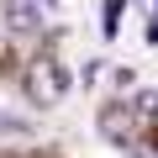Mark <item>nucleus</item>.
I'll return each instance as SVG.
<instances>
[{
	"mask_svg": "<svg viewBox=\"0 0 158 158\" xmlns=\"http://www.w3.org/2000/svg\"><path fill=\"white\" fill-rule=\"evenodd\" d=\"M63 95H69V74L58 69V58H48V53L32 58V63H27V100L42 106V111H53Z\"/></svg>",
	"mask_w": 158,
	"mask_h": 158,
	"instance_id": "nucleus-1",
	"label": "nucleus"
},
{
	"mask_svg": "<svg viewBox=\"0 0 158 158\" xmlns=\"http://www.w3.org/2000/svg\"><path fill=\"white\" fill-rule=\"evenodd\" d=\"M100 137L116 142V148H132L137 142V111L132 106H106L100 111Z\"/></svg>",
	"mask_w": 158,
	"mask_h": 158,
	"instance_id": "nucleus-2",
	"label": "nucleus"
},
{
	"mask_svg": "<svg viewBox=\"0 0 158 158\" xmlns=\"http://www.w3.org/2000/svg\"><path fill=\"white\" fill-rule=\"evenodd\" d=\"M6 27L11 32H42V0H6Z\"/></svg>",
	"mask_w": 158,
	"mask_h": 158,
	"instance_id": "nucleus-3",
	"label": "nucleus"
},
{
	"mask_svg": "<svg viewBox=\"0 0 158 158\" xmlns=\"http://www.w3.org/2000/svg\"><path fill=\"white\" fill-rule=\"evenodd\" d=\"M132 111H137V116H158V90H142V95L132 100Z\"/></svg>",
	"mask_w": 158,
	"mask_h": 158,
	"instance_id": "nucleus-4",
	"label": "nucleus"
},
{
	"mask_svg": "<svg viewBox=\"0 0 158 158\" xmlns=\"http://www.w3.org/2000/svg\"><path fill=\"white\" fill-rule=\"evenodd\" d=\"M116 21H121V0H106V11H100V27H106V32H116Z\"/></svg>",
	"mask_w": 158,
	"mask_h": 158,
	"instance_id": "nucleus-5",
	"label": "nucleus"
},
{
	"mask_svg": "<svg viewBox=\"0 0 158 158\" xmlns=\"http://www.w3.org/2000/svg\"><path fill=\"white\" fill-rule=\"evenodd\" d=\"M148 6H158V0H148Z\"/></svg>",
	"mask_w": 158,
	"mask_h": 158,
	"instance_id": "nucleus-6",
	"label": "nucleus"
}]
</instances>
